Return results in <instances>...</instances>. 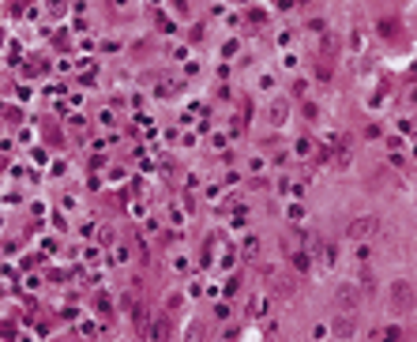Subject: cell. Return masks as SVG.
<instances>
[{"label": "cell", "instance_id": "cell-1", "mask_svg": "<svg viewBox=\"0 0 417 342\" xmlns=\"http://www.w3.org/2000/svg\"><path fill=\"white\" fill-rule=\"evenodd\" d=\"M410 305H414V297H410V282H395V286H391V308L402 316Z\"/></svg>", "mask_w": 417, "mask_h": 342}, {"label": "cell", "instance_id": "cell-2", "mask_svg": "<svg viewBox=\"0 0 417 342\" xmlns=\"http://www.w3.org/2000/svg\"><path fill=\"white\" fill-rule=\"evenodd\" d=\"M338 308H342V312H353V308H357L361 305V293H357V286H350V282H342L338 286Z\"/></svg>", "mask_w": 417, "mask_h": 342}, {"label": "cell", "instance_id": "cell-6", "mask_svg": "<svg viewBox=\"0 0 417 342\" xmlns=\"http://www.w3.org/2000/svg\"><path fill=\"white\" fill-rule=\"evenodd\" d=\"M293 267H297V271H308V256H304V252H297V256H293Z\"/></svg>", "mask_w": 417, "mask_h": 342}, {"label": "cell", "instance_id": "cell-8", "mask_svg": "<svg viewBox=\"0 0 417 342\" xmlns=\"http://www.w3.org/2000/svg\"><path fill=\"white\" fill-rule=\"evenodd\" d=\"M293 151H297V154H308V151H312V143H308V139H297V147H293Z\"/></svg>", "mask_w": 417, "mask_h": 342}, {"label": "cell", "instance_id": "cell-3", "mask_svg": "<svg viewBox=\"0 0 417 342\" xmlns=\"http://www.w3.org/2000/svg\"><path fill=\"white\" fill-rule=\"evenodd\" d=\"M353 331H357V327H353V316H350V312L338 316V320L331 324V335H338V339H353Z\"/></svg>", "mask_w": 417, "mask_h": 342}, {"label": "cell", "instance_id": "cell-5", "mask_svg": "<svg viewBox=\"0 0 417 342\" xmlns=\"http://www.w3.org/2000/svg\"><path fill=\"white\" fill-rule=\"evenodd\" d=\"M399 335H402V331H399V324H391V327H384V342H399Z\"/></svg>", "mask_w": 417, "mask_h": 342}, {"label": "cell", "instance_id": "cell-9", "mask_svg": "<svg viewBox=\"0 0 417 342\" xmlns=\"http://www.w3.org/2000/svg\"><path fill=\"white\" fill-rule=\"evenodd\" d=\"M410 105H417V86H414V90H410Z\"/></svg>", "mask_w": 417, "mask_h": 342}, {"label": "cell", "instance_id": "cell-10", "mask_svg": "<svg viewBox=\"0 0 417 342\" xmlns=\"http://www.w3.org/2000/svg\"><path fill=\"white\" fill-rule=\"evenodd\" d=\"M414 154H417V143H414Z\"/></svg>", "mask_w": 417, "mask_h": 342}, {"label": "cell", "instance_id": "cell-4", "mask_svg": "<svg viewBox=\"0 0 417 342\" xmlns=\"http://www.w3.org/2000/svg\"><path fill=\"white\" fill-rule=\"evenodd\" d=\"M372 226H376V218H357V222L350 226V237L361 241V237H368V229H372Z\"/></svg>", "mask_w": 417, "mask_h": 342}, {"label": "cell", "instance_id": "cell-7", "mask_svg": "<svg viewBox=\"0 0 417 342\" xmlns=\"http://www.w3.org/2000/svg\"><path fill=\"white\" fill-rule=\"evenodd\" d=\"M259 90H274V75H259Z\"/></svg>", "mask_w": 417, "mask_h": 342}]
</instances>
